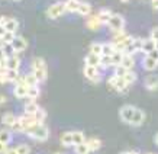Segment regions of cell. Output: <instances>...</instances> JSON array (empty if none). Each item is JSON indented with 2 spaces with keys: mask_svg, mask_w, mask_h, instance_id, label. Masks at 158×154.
<instances>
[{
  "mask_svg": "<svg viewBox=\"0 0 158 154\" xmlns=\"http://www.w3.org/2000/svg\"><path fill=\"white\" fill-rule=\"evenodd\" d=\"M25 134L28 135L29 138L36 141H45L48 140L49 137V130L44 124H36V125H32L25 130Z\"/></svg>",
  "mask_w": 158,
  "mask_h": 154,
  "instance_id": "obj_1",
  "label": "cell"
},
{
  "mask_svg": "<svg viewBox=\"0 0 158 154\" xmlns=\"http://www.w3.org/2000/svg\"><path fill=\"white\" fill-rule=\"evenodd\" d=\"M31 71L38 79V82H45L47 80V63L42 57H35L31 63Z\"/></svg>",
  "mask_w": 158,
  "mask_h": 154,
  "instance_id": "obj_2",
  "label": "cell"
},
{
  "mask_svg": "<svg viewBox=\"0 0 158 154\" xmlns=\"http://www.w3.org/2000/svg\"><path fill=\"white\" fill-rule=\"evenodd\" d=\"M107 84H109V87H112L113 90L119 92V93H125L128 90V87H129V84L123 80V77H119L116 74H112L107 79Z\"/></svg>",
  "mask_w": 158,
  "mask_h": 154,
  "instance_id": "obj_3",
  "label": "cell"
},
{
  "mask_svg": "<svg viewBox=\"0 0 158 154\" xmlns=\"http://www.w3.org/2000/svg\"><path fill=\"white\" fill-rule=\"evenodd\" d=\"M158 67V49H154L152 53L147 54L142 60V68L147 71H154Z\"/></svg>",
  "mask_w": 158,
  "mask_h": 154,
  "instance_id": "obj_4",
  "label": "cell"
},
{
  "mask_svg": "<svg viewBox=\"0 0 158 154\" xmlns=\"http://www.w3.org/2000/svg\"><path fill=\"white\" fill-rule=\"evenodd\" d=\"M65 12H67L65 3H64V2H57V3H54V5H51L48 7L47 15H48L49 19H57V18H61Z\"/></svg>",
  "mask_w": 158,
  "mask_h": 154,
  "instance_id": "obj_5",
  "label": "cell"
},
{
  "mask_svg": "<svg viewBox=\"0 0 158 154\" xmlns=\"http://www.w3.org/2000/svg\"><path fill=\"white\" fill-rule=\"evenodd\" d=\"M83 74H84L87 80H90L91 83H99L102 80L100 71H99V68H97V67L84 66V68H83Z\"/></svg>",
  "mask_w": 158,
  "mask_h": 154,
  "instance_id": "obj_6",
  "label": "cell"
},
{
  "mask_svg": "<svg viewBox=\"0 0 158 154\" xmlns=\"http://www.w3.org/2000/svg\"><path fill=\"white\" fill-rule=\"evenodd\" d=\"M135 111H136V108H135L134 105H123L119 109V118L123 121L125 124H131Z\"/></svg>",
  "mask_w": 158,
  "mask_h": 154,
  "instance_id": "obj_7",
  "label": "cell"
},
{
  "mask_svg": "<svg viewBox=\"0 0 158 154\" xmlns=\"http://www.w3.org/2000/svg\"><path fill=\"white\" fill-rule=\"evenodd\" d=\"M106 25L112 29V32H115V31H120V29L125 28V19L122 18V15L113 13L112 16H110L109 22H107Z\"/></svg>",
  "mask_w": 158,
  "mask_h": 154,
  "instance_id": "obj_8",
  "label": "cell"
},
{
  "mask_svg": "<svg viewBox=\"0 0 158 154\" xmlns=\"http://www.w3.org/2000/svg\"><path fill=\"white\" fill-rule=\"evenodd\" d=\"M141 45H142V38H132V41L129 42V45L125 48L123 53L126 54H131V55H134L136 53H141Z\"/></svg>",
  "mask_w": 158,
  "mask_h": 154,
  "instance_id": "obj_9",
  "label": "cell"
},
{
  "mask_svg": "<svg viewBox=\"0 0 158 154\" xmlns=\"http://www.w3.org/2000/svg\"><path fill=\"white\" fill-rule=\"evenodd\" d=\"M154 49H157V44H155V41H154L151 36H149V38L142 39V45H141V53L144 54V55H147V54H149V53H152Z\"/></svg>",
  "mask_w": 158,
  "mask_h": 154,
  "instance_id": "obj_10",
  "label": "cell"
},
{
  "mask_svg": "<svg viewBox=\"0 0 158 154\" xmlns=\"http://www.w3.org/2000/svg\"><path fill=\"white\" fill-rule=\"evenodd\" d=\"M12 45L16 53H23L25 49L28 48V41L22 36H15V39L12 41Z\"/></svg>",
  "mask_w": 158,
  "mask_h": 154,
  "instance_id": "obj_11",
  "label": "cell"
},
{
  "mask_svg": "<svg viewBox=\"0 0 158 154\" xmlns=\"http://www.w3.org/2000/svg\"><path fill=\"white\" fill-rule=\"evenodd\" d=\"M144 84L148 90L154 92L158 89V74H149V76L145 77Z\"/></svg>",
  "mask_w": 158,
  "mask_h": 154,
  "instance_id": "obj_12",
  "label": "cell"
},
{
  "mask_svg": "<svg viewBox=\"0 0 158 154\" xmlns=\"http://www.w3.org/2000/svg\"><path fill=\"white\" fill-rule=\"evenodd\" d=\"M13 96L16 99H26L28 97V86L26 84H15Z\"/></svg>",
  "mask_w": 158,
  "mask_h": 154,
  "instance_id": "obj_13",
  "label": "cell"
},
{
  "mask_svg": "<svg viewBox=\"0 0 158 154\" xmlns=\"http://www.w3.org/2000/svg\"><path fill=\"white\" fill-rule=\"evenodd\" d=\"M84 64L86 66H91V67H97L100 68V55H97V54H91L89 53L84 58Z\"/></svg>",
  "mask_w": 158,
  "mask_h": 154,
  "instance_id": "obj_14",
  "label": "cell"
},
{
  "mask_svg": "<svg viewBox=\"0 0 158 154\" xmlns=\"http://www.w3.org/2000/svg\"><path fill=\"white\" fill-rule=\"evenodd\" d=\"M6 66H7V70H19L20 67V58L18 54H13L10 57L6 58Z\"/></svg>",
  "mask_w": 158,
  "mask_h": 154,
  "instance_id": "obj_15",
  "label": "cell"
},
{
  "mask_svg": "<svg viewBox=\"0 0 158 154\" xmlns=\"http://www.w3.org/2000/svg\"><path fill=\"white\" fill-rule=\"evenodd\" d=\"M0 53H2V55L3 57H10V55H13V54H18L16 51H15L13 45L9 42H3V41H0Z\"/></svg>",
  "mask_w": 158,
  "mask_h": 154,
  "instance_id": "obj_16",
  "label": "cell"
},
{
  "mask_svg": "<svg viewBox=\"0 0 158 154\" xmlns=\"http://www.w3.org/2000/svg\"><path fill=\"white\" fill-rule=\"evenodd\" d=\"M144 121H145V113L141 111V109H138V108H136V111H135V113H134V118H132V121H131L129 125H132V126H141L142 124H144Z\"/></svg>",
  "mask_w": 158,
  "mask_h": 154,
  "instance_id": "obj_17",
  "label": "cell"
},
{
  "mask_svg": "<svg viewBox=\"0 0 158 154\" xmlns=\"http://www.w3.org/2000/svg\"><path fill=\"white\" fill-rule=\"evenodd\" d=\"M86 25H87V28L91 29V31H97V29H100L102 22H100V19H99L97 15H91V18L87 19Z\"/></svg>",
  "mask_w": 158,
  "mask_h": 154,
  "instance_id": "obj_18",
  "label": "cell"
},
{
  "mask_svg": "<svg viewBox=\"0 0 158 154\" xmlns=\"http://www.w3.org/2000/svg\"><path fill=\"white\" fill-rule=\"evenodd\" d=\"M120 66H123L126 70H132V68L135 67V58H134V55L123 53V57H122V63H120Z\"/></svg>",
  "mask_w": 158,
  "mask_h": 154,
  "instance_id": "obj_19",
  "label": "cell"
},
{
  "mask_svg": "<svg viewBox=\"0 0 158 154\" xmlns=\"http://www.w3.org/2000/svg\"><path fill=\"white\" fill-rule=\"evenodd\" d=\"M5 29L7 31V32H13V34H16V31H18V28H19V22L16 19H13V18H9V19L5 22Z\"/></svg>",
  "mask_w": 158,
  "mask_h": 154,
  "instance_id": "obj_20",
  "label": "cell"
},
{
  "mask_svg": "<svg viewBox=\"0 0 158 154\" xmlns=\"http://www.w3.org/2000/svg\"><path fill=\"white\" fill-rule=\"evenodd\" d=\"M77 13L80 16H89L91 13V5L89 2H80V6H78V10Z\"/></svg>",
  "mask_w": 158,
  "mask_h": 154,
  "instance_id": "obj_21",
  "label": "cell"
},
{
  "mask_svg": "<svg viewBox=\"0 0 158 154\" xmlns=\"http://www.w3.org/2000/svg\"><path fill=\"white\" fill-rule=\"evenodd\" d=\"M80 2H81V0H65L64 3H65L67 12H70V13H77L78 6H80Z\"/></svg>",
  "mask_w": 158,
  "mask_h": 154,
  "instance_id": "obj_22",
  "label": "cell"
},
{
  "mask_svg": "<svg viewBox=\"0 0 158 154\" xmlns=\"http://www.w3.org/2000/svg\"><path fill=\"white\" fill-rule=\"evenodd\" d=\"M71 135H73V145L81 144V143H86V137L83 134L81 131H71Z\"/></svg>",
  "mask_w": 158,
  "mask_h": 154,
  "instance_id": "obj_23",
  "label": "cell"
},
{
  "mask_svg": "<svg viewBox=\"0 0 158 154\" xmlns=\"http://www.w3.org/2000/svg\"><path fill=\"white\" fill-rule=\"evenodd\" d=\"M23 79H25V84L28 87H32V86H38L39 82L38 79L34 76V73H26V74H23Z\"/></svg>",
  "mask_w": 158,
  "mask_h": 154,
  "instance_id": "obj_24",
  "label": "cell"
},
{
  "mask_svg": "<svg viewBox=\"0 0 158 154\" xmlns=\"http://www.w3.org/2000/svg\"><path fill=\"white\" fill-rule=\"evenodd\" d=\"M86 144L89 145L90 151H97V150L102 147V141L99 140V138H96V137H91V138L86 140Z\"/></svg>",
  "mask_w": 158,
  "mask_h": 154,
  "instance_id": "obj_25",
  "label": "cell"
},
{
  "mask_svg": "<svg viewBox=\"0 0 158 154\" xmlns=\"http://www.w3.org/2000/svg\"><path fill=\"white\" fill-rule=\"evenodd\" d=\"M60 143L64 147H74L73 145V135L71 132H64V134L60 137Z\"/></svg>",
  "mask_w": 158,
  "mask_h": 154,
  "instance_id": "obj_26",
  "label": "cell"
},
{
  "mask_svg": "<svg viewBox=\"0 0 158 154\" xmlns=\"http://www.w3.org/2000/svg\"><path fill=\"white\" fill-rule=\"evenodd\" d=\"M41 106L36 103L35 101H29L26 105H25V113H29V115H34L35 112L38 111Z\"/></svg>",
  "mask_w": 158,
  "mask_h": 154,
  "instance_id": "obj_27",
  "label": "cell"
},
{
  "mask_svg": "<svg viewBox=\"0 0 158 154\" xmlns=\"http://www.w3.org/2000/svg\"><path fill=\"white\" fill-rule=\"evenodd\" d=\"M16 119H18V118H16L13 113H5V115L2 116V124H3L5 126H9L10 128V126L16 122Z\"/></svg>",
  "mask_w": 158,
  "mask_h": 154,
  "instance_id": "obj_28",
  "label": "cell"
},
{
  "mask_svg": "<svg viewBox=\"0 0 158 154\" xmlns=\"http://www.w3.org/2000/svg\"><path fill=\"white\" fill-rule=\"evenodd\" d=\"M112 12H110L109 9H102L99 13H97V16H99V19H100V22H102V25H106L107 22H109V19H110V16H112Z\"/></svg>",
  "mask_w": 158,
  "mask_h": 154,
  "instance_id": "obj_29",
  "label": "cell"
},
{
  "mask_svg": "<svg viewBox=\"0 0 158 154\" xmlns=\"http://www.w3.org/2000/svg\"><path fill=\"white\" fill-rule=\"evenodd\" d=\"M116 51L115 45L112 42H105L102 44V55H112Z\"/></svg>",
  "mask_w": 158,
  "mask_h": 154,
  "instance_id": "obj_30",
  "label": "cell"
},
{
  "mask_svg": "<svg viewBox=\"0 0 158 154\" xmlns=\"http://www.w3.org/2000/svg\"><path fill=\"white\" fill-rule=\"evenodd\" d=\"M12 141V131L10 130H0V143L9 144Z\"/></svg>",
  "mask_w": 158,
  "mask_h": 154,
  "instance_id": "obj_31",
  "label": "cell"
},
{
  "mask_svg": "<svg viewBox=\"0 0 158 154\" xmlns=\"http://www.w3.org/2000/svg\"><path fill=\"white\" fill-rule=\"evenodd\" d=\"M39 93H41V90H39L38 86L28 87V97H26V99H29V101H35V99H38Z\"/></svg>",
  "mask_w": 158,
  "mask_h": 154,
  "instance_id": "obj_32",
  "label": "cell"
},
{
  "mask_svg": "<svg viewBox=\"0 0 158 154\" xmlns=\"http://www.w3.org/2000/svg\"><path fill=\"white\" fill-rule=\"evenodd\" d=\"M122 57H123V53H122V51H115V53L112 54V64H113V67L120 66V63H122Z\"/></svg>",
  "mask_w": 158,
  "mask_h": 154,
  "instance_id": "obj_33",
  "label": "cell"
},
{
  "mask_svg": "<svg viewBox=\"0 0 158 154\" xmlns=\"http://www.w3.org/2000/svg\"><path fill=\"white\" fill-rule=\"evenodd\" d=\"M74 151H76V154H89L90 153V148H89V145L86 143H81V144L74 147Z\"/></svg>",
  "mask_w": 158,
  "mask_h": 154,
  "instance_id": "obj_34",
  "label": "cell"
},
{
  "mask_svg": "<svg viewBox=\"0 0 158 154\" xmlns=\"http://www.w3.org/2000/svg\"><path fill=\"white\" fill-rule=\"evenodd\" d=\"M100 66L103 68L113 67V64H112V55H100Z\"/></svg>",
  "mask_w": 158,
  "mask_h": 154,
  "instance_id": "obj_35",
  "label": "cell"
},
{
  "mask_svg": "<svg viewBox=\"0 0 158 154\" xmlns=\"http://www.w3.org/2000/svg\"><path fill=\"white\" fill-rule=\"evenodd\" d=\"M6 74H7V80H9L10 83H15L16 79L20 76L19 70H6Z\"/></svg>",
  "mask_w": 158,
  "mask_h": 154,
  "instance_id": "obj_36",
  "label": "cell"
},
{
  "mask_svg": "<svg viewBox=\"0 0 158 154\" xmlns=\"http://www.w3.org/2000/svg\"><path fill=\"white\" fill-rule=\"evenodd\" d=\"M34 116H35V119L38 121L39 124H42L44 121H45V118H47V112L44 111L42 108H39L38 111H36V112L34 113Z\"/></svg>",
  "mask_w": 158,
  "mask_h": 154,
  "instance_id": "obj_37",
  "label": "cell"
},
{
  "mask_svg": "<svg viewBox=\"0 0 158 154\" xmlns=\"http://www.w3.org/2000/svg\"><path fill=\"white\" fill-rule=\"evenodd\" d=\"M123 80L128 84H132V83H135V80H136V74H135L132 70H128V73L123 76Z\"/></svg>",
  "mask_w": 158,
  "mask_h": 154,
  "instance_id": "obj_38",
  "label": "cell"
},
{
  "mask_svg": "<svg viewBox=\"0 0 158 154\" xmlns=\"http://www.w3.org/2000/svg\"><path fill=\"white\" fill-rule=\"evenodd\" d=\"M90 53L91 54H97V55H102V44L100 42H93L90 45Z\"/></svg>",
  "mask_w": 158,
  "mask_h": 154,
  "instance_id": "obj_39",
  "label": "cell"
},
{
  "mask_svg": "<svg viewBox=\"0 0 158 154\" xmlns=\"http://www.w3.org/2000/svg\"><path fill=\"white\" fill-rule=\"evenodd\" d=\"M16 151H18V154H29L31 153V148L26 144H19L16 147Z\"/></svg>",
  "mask_w": 158,
  "mask_h": 154,
  "instance_id": "obj_40",
  "label": "cell"
},
{
  "mask_svg": "<svg viewBox=\"0 0 158 154\" xmlns=\"http://www.w3.org/2000/svg\"><path fill=\"white\" fill-rule=\"evenodd\" d=\"M15 36H16V35H15L13 32H7V31H6V34L3 35V36H2V39H0V41H3V42H9V44H12V41L15 39Z\"/></svg>",
  "mask_w": 158,
  "mask_h": 154,
  "instance_id": "obj_41",
  "label": "cell"
},
{
  "mask_svg": "<svg viewBox=\"0 0 158 154\" xmlns=\"http://www.w3.org/2000/svg\"><path fill=\"white\" fill-rule=\"evenodd\" d=\"M126 73H128V70L123 66H118V67H115V73L113 74H116V76H119V77H123Z\"/></svg>",
  "mask_w": 158,
  "mask_h": 154,
  "instance_id": "obj_42",
  "label": "cell"
},
{
  "mask_svg": "<svg viewBox=\"0 0 158 154\" xmlns=\"http://www.w3.org/2000/svg\"><path fill=\"white\" fill-rule=\"evenodd\" d=\"M7 70V66H6V57H0V71H6Z\"/></svg>",
  "mask_w": 158,
  "mask_h": 154,
  "instance_id": "obj_43",
  "label": "cell"
},
{
  "mask_svg": "<svg viewBox=\"0 0 158 154\" xmlns=\"http://www.w3.org/2000/svg\"><path fill=\"white\" fill-rule=\"evenodd\" d=\"M149 36H151V38H152L154 41H158V26H157V28H154L152 31H151Z\"/></svg>",
  "mask_w": 158,
  "mask_h": 154,
  "instance_id": "obj_44",
  "label": "cell"
},
{
  "mask_svg": "<svg viewBox=\"0 0 158 154\" xmlns=\"http://www.w3.org/2000/svg\"><path fill=\"white\" fill-rule=\"evenodd\" d=\"M9 80H7V74H6V71H0V83H7Z\"/></svg>",
  "mask_w": 158,
  "mask_h": 154,
  "instance_id": "obj_45",
  "label": "cell"
},
{
  "mask_svg": "<svg viewBox=\"0 0 158 154\" xmlns=\"http://www.w3.org/2000/svg\"><path fill=\"white\" fill-rule=\"evenodd\" d=\"M6 150H7V144H5V143H0V154H5Z\"/></svg>",
  "mask_w": 158,
  "mask_h": 154,
  "instance_id": "obj_46",
  "label": "cell"
},
{
  "mask_svg": "<svg viewBox=\"0 0 158 154\" xmlns=\"http://www.w3.org/2000/svg\"><path fill=\"white\" fill-rule=\"evenodd\" d=\"M151 6H152V9L158 10V0H151Z\"/></svg>",
  "mask_w": 158,
  "mask_h": 154,
  "instance_id": "obj_47",
  "label": "cell"
},
{
  "mask_svg": "<svg viewBox=\"0 0 158 154\" xmlns=\"http://www.w3.org/2000/svg\"><path fill=\"white\" fill-rule=\"evenodd\" d=\"M5 154H18V151H16V148H7Z\"/></svg>",
  "mask_w": 158,
  "mask_h": 154,
  "instance_id": "obj_48",
  "label": "cell"
},
{
  "mask_svg": "<svg viewBox=\"0 0 158 154\" xmlns=\"http://www.w3.org/2000/svg\"><path fill=\"white\" fill-rule=\"evenodd\" d=\"M6 34V29H5V26L3 25H0V39H2V36Z\"/></svg>",
  "mask_w": 158,
  "mask_h": 154,
  "instance_id": "obj_49",
  "label": "cell"
},
{
  "mask_svg": "<svg viewBox=\"0 0 158 154\" xmlns=\"http://www.w3.org/2000/svg\"><path fill=\"white\" fill-rule=\"evenodd\" d=\"M3 103H6V96L5 95H0V105H3Z\"/></svg>",
  "mask_w": 158,
  "mask_h": 154,
  "instance_id": "obj_50",
  "label": "cell"
},
{
  "mask_svg": "<svg viewBox=\"0 0 158 154\" xmlns=\"http://www.w3.org/2000/svg\"><path fill=\"white\" fill-rule=\"evenodd\" d=\"M154 143H155V144L158 145V132L155 134V137H154Z\"/></svg>",
  "mask_w": 158,
  "mask_h": 154,
  "instance_id": "obj_51",
  "label": "cell"
},
{
  "mask_svg": "<svg viewBox=\"0 0 158 154\" xmlns=\"http://www.w3.org/2000/svg\"><path fill=\"white\" fill-rule=\"evenodd\" d=\"M122 154H138L136 151H125V153H122Z\"/></svg>",
  "mask_w": 158,
  "mask_h": 154,
  "instance_id": "obj_52",
  "label": "cell"
},
{
  "mask_svg": "<svg viewBox=\"0 0 158 154\" xmlns=\"http://www.w3.org/2000/svg\"><path fill=\"white\" fill-rule=\"evenodd\" d=\"M120 2H122V3H126V2H129V0H120Z\"/></svg>",
  "mask_w": 158,
  "mask_h": 154,
  "instance_id": "obj_53",
  "label": "cell"
},
{
  "mask_svg": "<svg viewBox=\"0 0 158 154\" xmlns=\"http://www.w3.org/2000/svg\"><path fill=\"white\" fill-rule=\"evenodd\" d=\"M15 2H19V0H15Z\"/></svg>",
  "mask_w": 158,
  "mask_h": 154,
  "instance_id": "obj_54",
  "label": "cell"
},
{
  "mask_svg": "<svg viewBox=\"0 0 158 154\" xmlns=\"http://www.w3.org/2000/svg\"><path fill=\"white\" fill-rule=\"evenodd\" d=\"M57 154H60V153H57Z\"/></svg>",
  "mask_w": 158,
  "mask_h": 154,
  "instance_id": "obj_55",
  "label": "cell"
}]
</instances>
